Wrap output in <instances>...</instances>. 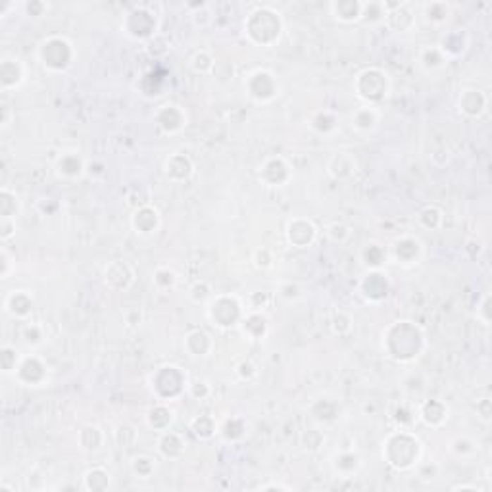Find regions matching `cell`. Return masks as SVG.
<instances>
[{"label":"cell","mask_w":492,"mask_h":492,"mask_svg":"<svg viewBox=\"0 0 492 492\" xmlns=\"http://www.w3.org/2000/svg\"><path fill=\"white\" fill-rule=\"evenodd\" d=\"M367 78H369V83L366 85V87H358V94L364 99L367 94V91L371 89V102H375V100H383L385 97H387V91H388V85H387V75L383 73V71L379 70H366L364 71Z\"/></svg>","instance_id":"1"}]
</instances>
